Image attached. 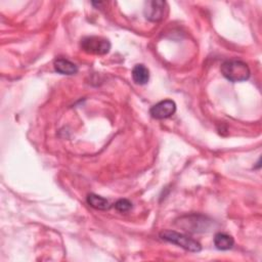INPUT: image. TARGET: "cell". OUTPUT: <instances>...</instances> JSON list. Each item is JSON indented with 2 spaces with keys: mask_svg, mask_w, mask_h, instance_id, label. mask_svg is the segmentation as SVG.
I'll list each match as a JSON object with an SVG mask.
<instances>
[{
  "mask_svg": "<svg viewBox=\"0 0 262 262\" xmlns=\"http://www.w3.org/2000/svg\"><path fill=\"white\" fill-rule=\"evenodd\" d=\"M222 75L230 82L246 81L250 77V69L248 64L242 60L230 59L221 64Z\"/></svg>",
  "mask_w": 262,
  "mask_h": 262,
  "instance_id": "obj_1",
  "label": "cell"
},
{
  "mask_svg": "<svg viewBox=\"0 0 262 262\" xmlns=\"http://www.w3.org/2000/svg\"><path fill=\"white\" fill-rule=\"evenodd\" d=\"M53 64L55 71L62 75H74L78 72V67L66 58H57L54 60Z\"/></svg>",
  "mask_w": 262,
  "mask_h": 262,
  "instance_id": "obj_7",
  "label": "cell"
},
{
  "mask_svg": "<svg viewBox=\"0 0 262 262\" xmlns=\"http://www.w3.org/2000/svg\"><path fill=\"white\" fill-rule=\"evenodd\" d=\"M160 237L171 244H175L189 252H200L202 250L201 244L192 237L179 233L175 230H163L160 232Z\"/></svg>",
  "mask_w": 262,
  "mask_h": 262,
  "instance_id": "obj_2",
  "label": "cell"
},
{
  "mask_svg": "<svg viewBox=\"0 0 262 262\" xmlns=\"http://www.w3.org/2000/svg\"><path fill=\"white\" fill-rule=\"evenodd\" d=\"M132 79L138 85H144L149 80V71L143 64H136L132 70Z\"/></svg>",
  "mask_w": 262,
  "mask_h": 262,
  "instance_id": "obj_9",
  "label": "cell"
},
{
  "mask_svg": "<svg viewBox=\"0 0 262 262\" xmlns=\"http://www.w3.org/2000/svg\"><path fill=\"white\" fill-rule=\"evenodd\" d=\"M214 245L218 250L226 251L233 247L234 239L231 235L224 233V232H218L214 236Z\"/></svg>",
  "mask_w": 262,
  "mask_h": 262,
  "instance_id": "obj_8",
  "label": "cell"
},
{
  "mask_svg": "<svg viewBox=\"0 0 262 262\" xmlns=\"http://www.w3.org/2000/svg\"><path fill=\"white\" fill-rule=\"evenodd\" d=\"M176 112V104L171 99H165L156 103L149 110V114L154 119L163 120L170 118Z\"/></svg>",
  "mask_w": 262,
  "mask_h": 262,
  "instance_id": "obj_5",
  "label": "cell"
},
{
  "mask_svg": "<svg viewBox=\"0 0 262 262\" xmlns=\"http://www.w3.org/2000/svg\"><path fill=\"white\" fill-rule=\"evenodd\" d=\"M81 48L90 54L103 55L111 50V42L98 36H88L81 40Z\"/></svg>",
  "mask_w": 262,
  "mask_h": 262,
  "instance_id": "obj_4",
  "label": "cell"
},
{
  "mask_svg": "<svg viewBox=\"0 0 262 262\" xmlns=\"http://www.w3.org/2000/svg\"><path fill=\"white\" fill-rule=\"evenodd\" d=\"M176 224L185 231L204 232L209 230L211 220L202 215H186L180 217Z\"/></svg>",
  "mask_w": 262,
  "mask_h": 262,
  "instance_id": "obj_3",
  "label": "cell"
},
{
  "mask_svg": "<svg viewBox=\"0 0 262 262\" xmlns=\"http://www.w3.org/2000/svg\"><path fill=\"white\" fill-rule=\"evenodd\" d=\"M165 1L155 0V1H148L145 4L144 7V15L148 20L151 21H160L163 19L165 15Z\"/></svg>",
  "mask_w": 262,
  "mask_h": 262,
  "instance_id": "obj_6",
  "label": "cell"
},
{
  "mask_svg": "<svg viewBox=\"0 0 262 262\" xmlns=\"http://www.w3.org/2000/svg\"><path fill=\"white\" fill-rule=\"evenodd\" d=\"M87 203L89 206H91L92 208H94L96 210H108L111 207L110 202L106 199H104L100 195H97L95 193L88 194Z\"/></svg>",
  "mask_w": 262,
  "mask_h": 262,
  "instance_id": "obj_10",
  "label": "cell"
},
{
  "mask_svg": "<svg viewBox=\"0 0 262 262\" xmlns=\"http://www.w3.org/2000/svg\"><path fill=\"white\" fill-rule=\"evenodd\" d=\"M115 208L117 211H119L121 213H125V212H128L129 210H131L132 203L127 199H120L119 201H117L115 203Z\"/></svg>",
  "mask_w": 262,
  "mask_h": 262,
  "instance_id": "obj_11",
  "label": "cell"
}]
</instances>
